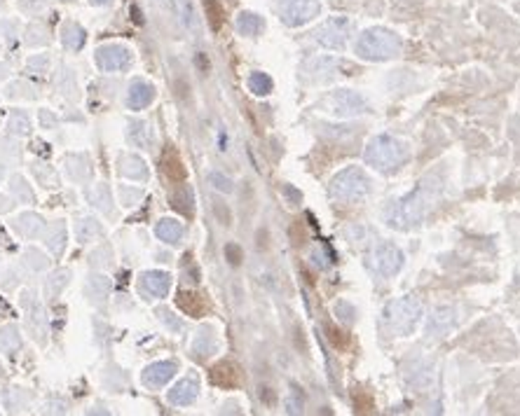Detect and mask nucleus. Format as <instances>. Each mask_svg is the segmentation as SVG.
I'll return each instance as SVG.
<instances>
[{"label":"nucleus","mask_w":520,"mask_h":416,"mask_svg":"<svg viewBox=\"0 0 520 416\" xmlns=\"http://www.w3.org/2000/svg\"><path fill=\"white\" fill-rule=\"evenodd\" d=\"M401 50V40L396 33H391L387 28L373 26L366 28L356 40V54L368 61H385L396 57Z\"/></svg>","instance_id":"obj_2"},{"label":"nucleus","mask_w":520,"mask_h":416,"mask_svg":"<svg viewBox=\"0 0 520 416\" xmlns=\"http://www.w3.org/2000/svg\"><path fill=\"white\" fill-rule=\"evenodd\" d=\"M371 180L368 175L359 169V166H349V169L340 171L331 182V195L340 202H361L368 195Z\"/></svg>","instance_id":"obj_5"},{"label":"nucleus","mask_w":520,"mask_h":416,"mask_svg":"<svg viewBox=\"0 0 520 416\" xmlns=\"http://www.w3.org/2000/svg\"><path fill=\"white\" fill-rule=\"evenodd\" d=\"M176 372H179L176 360H162V363H153L150 367H146L141 374V381L146 383L148 388H159V386H164V383H169V379H174Z\"/></svg>","instance_id":"obj_12"},{"label":"nucleus","mask_w":520,"mask_h":416,"mask_svg":"<svg viewBox=\"0 0 520 416\" xmlns=\"http://www.w3.org/2000/svg\"><path fill=\"white\" fill-rule=\"evenodd\" d=\"M139 290L146 295L148 300H162L171 290V276L166 271H146L139 281Z\"/></svg>","instance_id":"obj_11"},{"label":"nucleus","mask_w":520,"mask_h":416,"mask_svg":"<svg viewBox=\"0 0 520 416\" xmlns=\"http://www.w3.org/2000/svg\"><path fill=\"white\" fill-rule=\"evenodd\" d=\"M326 108L331 115L338 117H351V115H361L368 110V103L364 101L361 94L351 92V89H338L331 94V99L326 101Z\"/></svg>","instance_id":"obj_8"},{"label":"nucleus","mask_w":520,"mask_h":416,"mask_svg":"<svg viewBox=\"0 0 520 416\" xmlns=\"http://www.w3.org/2000/svg\"><path fill=\"white\" fill-rule=\"evenodd\" d=\"M176 304H179V307L186 311L188 316H193V318H197V316H202L204 314V309H206V304L202 302V297H199V295H195V292H186L183 290L179 297H176Z\"/></svg>","instance_id":"obj_20"},{"label":"nucleus","mask_w":520,"mask_h":416,"mask_svg":"<svg viewBox=\"0 0 520 416\" xmlns=\"http://www.w3.org/2000/svg\"><path fill=\"white\" fill-rule=\"evenodd\" d=\"M66 283H68V271H59V274H54L50 281H47V295H54V288H57V292H59Z\"/></svg>","instance_id":"obj_32"},{"label":"nucleus","mask_w":520,"mask_h":416,"mask_svg":"<svg viewBox=\"0 0 520 416\" xmlns=\"http://www.w3.org/2000/svg\"><path fill=\"white\" fill-rule=\"evenodd\" d=\"M162 166H164V173L169 175L171 180H176V182H183V180H186V169H183L181 159L176 157L174 152L162 159Z\"/></svg>","instance_id":"obj_24"},{"label":"nucleus","mask_w":520,"mask_h":416,"mask_svg":"<svg viewBox=\"0 0 520 416\" xmlns=\"http://www.w3.org/2000/svg\"><path fill=\"white\" fill-rule=\"evenodd\" d=\"M204 10H206V17H209L211 28L218 31L223 26V7L216 0H204Z\"/></svg>","instance_id":"obj_29"},{"label":"nucleus","mask_w":520,"mask_h":416,"mask_svg":"<svg viewBox=\"0 0 520 416\" xmlns=\"http://www.w3.org/2000/svg\"><path fill=\"white\" fill-rule=\"evenodd\" d=\"M171 202H174L176 211L186 213V215H193V192H190L188 187H181L179 192H176Z\"/></svg>","instance_id":"obj_26"},{"label":"nucleus","mask_w":520,"mask_h":416,"mask_svg":"<svg viewBox=\"0 0 520 416\" xmlns=\"http://www.w3.org/2000/svg\"><path fill=\"white\" fill-rule=\"evenodd\" d=\"M225 255H228L230 265H239V262H242V248L235 246V243H228L225 246Z\"/></svg>","instance_id":"obj_33"},{"label":"nucleus","mask_w":520,"mask_h":416,"mask_svg":"<svg viewBox=\"0 0 520 416\" xmlns=\"http://www.w3.org/2000/svg\"><path fill=\"white\" fill-rule=\"evenodd\" d=\"M21 346L19 341V334L14 327H5V330H0V349L7 351V354H12V351H17Z\"/></svg>","instance_id":"obj_28"},{"label":"nucleus","mask_w":520,"mask_h":416,"mask_svg":"<svg viewBox=\"0 0 520 416\" xmlns=\"http://www.w3.org/2000/svg\"><path fill=\"white\" fill-rule=\"evenodd\" d=\"M155 101V87L143 82V80H136L129 87V96H127V106L132 110H143L148 108L150 103Z\"/></svg>","instance_id":"obj_16"},{"label":"nucleus","mask_w":520,"mask_h":416,"mask_svg":"<svg viewBox=\"0 0 520 416\" xmlns=\"http://www.w3.org/2000/svg\"><path fill=\"white\" fill-rule=\"evenodd\" d=\"M129 141L139 148H148L153 143V129L146 122H132L129 124Z\"/></svg>","instance_id":"obj_22"},{"label":"nucleus","mask_w":520,"mask_h":416,"mask_svg":"<svg viewBox=\"0 0 520 416\" xmlns=\"http://www.w3.org/2000/svg\"><path fill=\"white\" fill-rule=\"evenodd\" d=\"M455 325H457V311L443 307V309H436L434 316L429 318L427 332L431 337H447L455 330Z\"/></svg>","instance_id":"obj_13"},{"label":"nucleus","mask_w":520,"mask_h":416,"mask_svg":"<svg viewBox=\"0 0 520 416\" xmlns=\"http://www.w3.org/2000/svg\"><path fill=\"white\" fill-rule=\"evenodd\" d=\"M349 28L351 23L347 21V17H333L314 31V40L326 50H342L347 45Z\"/></svg>","instance_id":"obj_7"},{"label":"nucleus","mask_w":520,"mask_h":416,"mask_svg":"<svg viewBox=\"0 0 520 416\" xmlns=\"http://www.w3.org/2000/svg\"><path fill=\"white\" fill-rule=\"evenodd\" d=\"M122 173L129 175L132 180H141L146 178V164L141 162L139 157H122Z\"/></svg>","instance_id":"obj_25"},{"label":"nucleus","mask_w":520,"mask_h":416,"mask_svg":"<svg viewBox=\"0 0 520 416\" xmlns=\"http://www.w3.org/2000/svg\"><path fill=\"white\" fill-rule=\"evenodd\" d=\"M197 393H199V381L195 377H186L169 390V403L176 407H188L197 400Z\"/></svg>","instance_id":"obj_14"},{"label":"nucleus","mask_w":520,"mask_h":416,"mask_svg":"<svg viewBox=\"0 0 520 416\" xmlns=\"http://www.w3.org/2000/svg\"><path fill=\"white\" fill-rule=\"evenodd\" d=\"M209 180H211V185L216 190H221V192H232V180L228 178V175H223L218 171H213L209 173Z\"/></svg>","instance_id":"obj_31"},{"label":"nucleus","mask_w":520,"mask_h":416,"mask_svg":"<svg viewBox=\"0 0 520 416\" xmlns=\"http://www.w3.org/2000/svg\"><path fill=\"white\" fill-rule=\"evenodd\" d=\"M262 28H265V21H262L258 14L242 12L237 17V31L242 35H258V33H262Z\"/></svg>","instance_id":"obj_19"},{"label":"nucleus","mask_w":520,"mask_h":416,"mask_svg":"<svg viewBox=\"0 0 520 416\" xmlns=\"http://www.w3.org/2000/svg\"><path fill=\"white\" fill-rule=\"evenodd\" d=\"M209 379L218 388H235L239 386V367L235 363H230V360H223V363L211 367Z\"/></svg>","instance_id":"obj_15"},{"label":"nucleus","mask_w":520,"mask_h":416,"mask_svg":"<svg viewBox=\"0 0 520 416\" xmlns=\"http://www.w3.org/2000/svg\"><path fill=\"white\" fill-rule=\"evenodd\" d=\"M7 129H10L12 133H21V136H26L31 131V122H28V117L23 115V113H14L10 117V122H7Z\"/></svg>","instance_id":"obj_30"},{"label":"nucleus","mask_w":520,"mask_h":416,"mask_svg":"<svg viewBox=\"0 0 520 416\" xmlns=\"http://www.w3.org/2000/svg\"><path fill=\"white\" fill-rule=\"evenodd\" d=\"M14 229H17L21 236L33 239L38 231L43 229V218L36 215V213H23V215H19L17 220H14Z\"/></svg>","instance_id":"obj_18"},{"label":"nucleus","mask_w":520,"mask_h":416,"mask_svg":"<svg viewBox=\"0 0 520 416\" xmlns=\"http://www.w3.org/2000/svg\"><path fill=\"white\" fill-rule=\"evenodd\" d=\"M99 234H101V225H99L97 220L85 218V220H80V222H78L75 236H78V241H80V243H90V241H94V236H99Z\"/></svg>","instance_id":"obj_23"},{"label":"nucleus","mask_w":520,"mask_h":416,"mask_svg":"<svg viewBox=\"0 0 520 416\" xmlns=\"http://www.w3.org/2000/svg\"><path fill=\"white\" fill-rule=\"evenodd\" d=\"M438 195H441V180L436 175H427V178L418 182V187L410 195H405L401 202H396L389 208V225L394 229H410L422 225L429 218V213L434 211Z\"/></svg>","instance_id":"obj_1"},{"label":"nucleus","mask_w":520,"mask_h":416,"mask_svg":"<svg viewBox=\"0 0 520 416\" xmlns=\"http://www.w3.org/2000/svg\"><path fill=\"white\" fill-rule=\"evenodd\" d=\"M364 159L368 166H373L378 171H394L405 159V146L398 138H394V136H387V133L375 136L368 143Z\"/></svg>","instance_id":"obj_3"},{"label":"nucleus","mask_w":520,"mask_h":416,"mask_svg":"<svg viewBox=\"0 0 520 416\" xmlns=\"http://www.w3.org/2000/svg\"><path fill=\"white\" fill-rule=\"evenodd\" d=\"M97 63L106 73H117L132 66V52L124 45H103L97 50Z\"/></svg>","instance_id":"obj_10"},{"label":"nucleus","mask_w":520,"mask_h":416,"mask_svg":"<svg viewBox=\"0 0 520 416\" xmlns=\"http://www.w3.org/2000/svg\"><path fill=\"white\" fill-rule=\"evenodd\" d=\"M155 234H157V239H162L164 243H179L181 236H183V225L179 220L164 218V220L157 222Z\"/></svg>","instance_id":"obj_17"},{"label":"nucleus","mask_w":520,"mask_h":416,"mask_svg":"<svg viewBox=\"0 0 520 416\" xmlns=\"http://www.w3.org/2000/svg\"><path fill=\"white\" fill-rule=\"evenodd\" d=\"M272 77L270 75H265V73H253L251 77H249V89L253 92V94H258V96H265V94H270L272 92Z\"/></svg>","instance_id":"obj_27"},{"label":"nucleus","mask_w":520,"mask_h":416,"mask_svg":"<svg viewBox=\"0 0 520 416\" xmlns=\"http://www.w3.org/2000/svg\"><path fill=\"white\" fill-rule=\"evenodd\" d=\"M422 304L415 297H398L385 309V323L391 332L410 334L420 323Z\"/></svg>","instance_id":"obj_4"},{"label":"nucleus","mask_w":520,"mask_h":416,"mask_svg":"<svg viewBox=\"0 0 520 416\" xmlns=\"http://www.w3.org/2000/svg\"><path fill=\"white\" fill-rule=\"evenodd\" d=\"M94 5H106V3H110V0H92Z\"/></svg>","instance_id":"obj_34"},{"label":"nucleus","mask_w":520,"mask_h":416,"mask_svg":"<svg viewBox=\"0 0 520 416\" xmlns=\"http://www.w3.org/2000/svg\"><path fill=\"white\" fill-rule=\"evenodd\" d=\"M279 14L286 26H302L319 14L317 0H279Z\"/></svg>","instance_id":"obj_9"},{"label":"nucleus","mask_w":520,"mask_h":416,"mask_svg":"<svg viewBox=\"0 0 520 416\" xmlns=\"http://www.w3.org/2000/svg\"><path fill=\"white\" fill-rule=\"evenodd\" d=\"M61 40L63 45L68 47V50H80V47L85 45V31L78 26V23L68 21L66 26L61 28Z\"/></svg>","instance_id":"obj_21"},{"label":"nucleus","mask_w":520,"mask_h":416,"mask_svg":"<svg viewBox=\"0 0 520 416\" xmlns=\"http://www.w3.org/2000/svg\"><path fill=\"white\" fill-rule=\"evenodd\" d=\"M368 265H371V269L378 276L389 278V276H394L398 269H401L403 253L398 251L396 246H391V243H378L373 248L371 258H368Z\"/></svg>","instance_id":"obj_6"}]
</instances>
